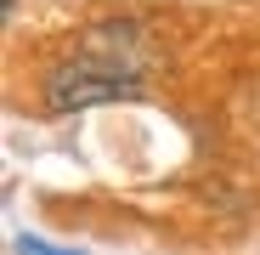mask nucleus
Returning a JSON list of instances; mask_svg holds the SVG:
<instances>
[{
  "mask_svg": "<svg viewBox=\"0 0 260 255\" xmlns=\"http://www.w3.org/2000/svg\"><path fill=\"white\" fill-rule=\"evenodd\" d=\"M142 85L136 79H124V74H113V68H102V63H91V57H68L62 68H51V79H46V108L51 114H79V108H91V102H113V97H136Z\"/></svg>",
  "mask_w": 260,
  "mask_h": 255,
  "instance_id": "nucleus-1",
  "label": "nucleus"
},
{
  "mask_svg": "<svg viewBox=\"0 0 260 255\" xmlns=\"http://www.w3.org/2000/svg\"><path fill=\"white\" fill-rule=\"evenodd\" d=\"M17 255H79V249H57V244H46V238L23 233V238H17Z\"/></svg>",
  "mask_w": 260,
  "mask_h": 255,
  "instance_id": "nucleus-2",
  "label": "nucleus"
}]
</instances>
